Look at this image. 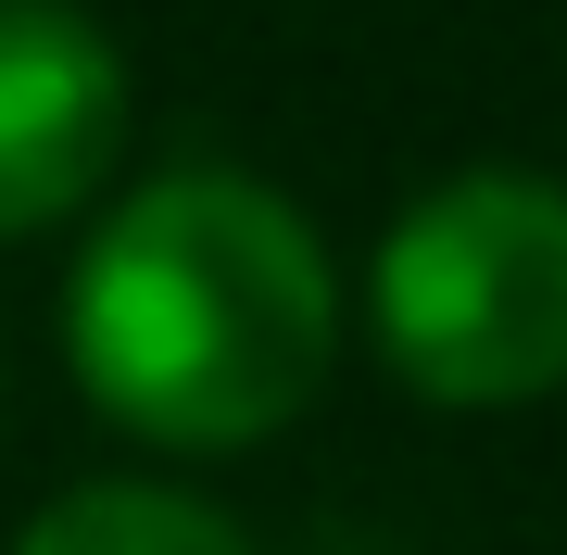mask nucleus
Listing matches in <instances>:
<instances>
[{"instance_id":"obj_1","label":"nucleus","mask_w":567,"mask_h":555,"mask_svg":"<svg viewBox=\"0 0 567 555\" xmlns=\"http://www.w3.org/2000/svg\"><path fill=\"white\" fill-rule=\"evenodd\" d=\"M63 353L89 404L164 454H240L328 391L341 278L278 189L189 165L102 215L63 290Z\"/></svg>"},{"instance_id":"obj_2","label":"nucleus","mask_w":567,"mask_h":555,"mask_svg":"<svg viewBox=\"0 0 567 555\" xmlns=\"http://www.w3.org/2000/svg\"><path fill=\"white\" fill-rule=\"evenodd\" d=\"M365 316L416 404L492 417L567 391V189L529 165H466L416 189L379 240Z\"/></svg>"},{"instance_id":"obj_3","label":"nucleus","mask_w":567,"mask_h":555,"mask_svg":"<svg viewBox=\"0 0 567 555\" xmlns=\"http://www.w3.org/2000/svg\"><path fill=\"white\" fill-rule=\"evenodd\" d=\"M126 152V63L63 0H0V240L89 215Z\"/></svg>"},{"instance_id":"obj_4","label":"nucleus","mask_w":567,"mask_h":555,"mask_svg":"<svg viewBox=\"0 0 567 555\" xmlns=\"http://www.w3.org/2000/svg\"><path fill=\"white\" fill-rule=\"evenodd\" d=\"M13 555H252L203 493H164V480H76L13 531Z\"/></svg>"}]
</instances>
